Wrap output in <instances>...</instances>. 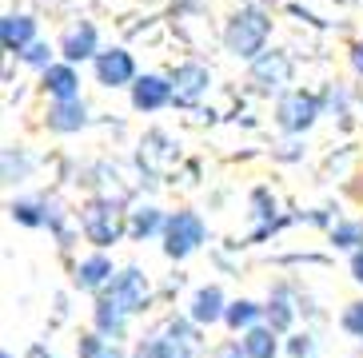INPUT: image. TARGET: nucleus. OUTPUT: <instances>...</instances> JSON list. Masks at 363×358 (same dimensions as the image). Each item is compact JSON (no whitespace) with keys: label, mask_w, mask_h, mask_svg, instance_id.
Wrapping results in <instances>:
<instances>
[{"label":"nucleus","mask_w":363,"mask_h":358,"mask_svg":"<svg viewBox=\"0 0 363 358\" xmlns=\"http://www.w3.org/2000/svg\"><path fill=\"white\" fill-rule=\"evenodd\" d=\"M172 104V80L164 76H140L132 84V108L136 112H156V108Z\"/></svg>","instance_id":"9"},{"label":"nucleus","mask_w":363,"mask_h":358,"mask_svg":"<svg viewBox=\"0 0 363 358\" xmlns=\"http://www.w3.org/2000/svg\"><path fill=\"white\" fill-rule=\"evenodd\" d=\"M84 124H88V108H84L80 96H76V100H56V104L48 108V127H52V132H80Z\"/></svg>","instance_id":"11"},{"label":"nucleus","mask_w":363,"mask_h":358,"mask_svg":"<svg viewBox=\"0 0 363 358\" xmlns=\"http://www.w3.org/2000/svg\"><path fill=\"white\" fill-rule=\"evenodd\" d=\"M96 80L104 88L136 84V64H132V52H124V48H108V52H100L96 56Z\"/></svg>","instance_id":"7"},{"label":"nucleus","mask_w":363,"mask_h":358,"mask_svg":"<svg viewBox=\"0 0 363 358\" xmlns=\"http://www.w3.org/2000/svg\"><path fill=\"white\" fill-rule=\"evenodd\" d=\"M331 243H335V247H355V251H359L363 247V227L359 223H335V227H331Z\"/></svg>","instance_id":"23"},{"label":"nucleus","mask_w":363,"mask_h":358,"mask_svg":"<svg viewBox=\"0 0 363 358\" xmlns=\"http://www.w3.org/2000/svg\"><path fill=\"white\" fill-rule=\"evenodd\" d=\"M208 84H212V72L203 64H180L172 72V100L180 108H192V104H200V96L208 92Z\"/></svg>","instance_id":"6"},{"label":"nucleus","mask_w":363,"mask_h":358,"mask_svg":"<svg viewBox=\"0 0 363 358\" xmlns=\"http://www.w3.org/2000/svg\"><path fill=\"white\" fill-rule=\"evenodd\" d=\"M0 44H4V52H24L28 44H36V21L33 16H4L0 21Z\"/></svg>","instance_id":"10"},{"label":"nucleus","mask_w":363,"mask_h":358,"mask_svg":"<svg viewBox=\"0 0 363 358\" xmlns=\"http://www.w3.org/2000/svg\"><path fill=\"white\" fill-rule=\"evenodd\" d=\"M267 32H272V21H267L264 12L240 8L224 28V44H228V52L240 56V60H256L267 44Z\"/></svg>","instance_id":"1"},{"label":"nucleus","mask_w":363,"mask_h":358,"mask_svg":"<svg viewBox=\"0 0 363 358\" xmlns=\"http://www.w3.org/2000/svg\"><path fill=\"white\" fill-rule=\"evenodd\" d=\"M244 350H247V358H276L279 354L276 330H272V327H252L244 335Z\"/></svg>","instance_id":"16"},{"label":"nucleus","mask_w":363,"mask_h":358,"mask_svg":"<svg viewBox=\"0 0 363 358\" xmlns=\"http://www.w3.org/2000/svg\"><path fill=\"white\" fill-rule=\"evenodd\" d=\"M311 354V338L308 335H296L291 338V358H308Z\"/></svg>","instance_id":"28"},{"label":"nucleus","mask_w":363,"mask_h":358,"mask_svg":"<svg viewBox=\"0 0 363 358\" xmlns=\"http://www.w3.org/2000/svg\"><path fill=\"white\" fill-rule=\"evenodd\" d=\"M100 358H124V354H120L116 347H104V350H100Z\"/></svg>","instance_id":"32"},{"label":"nucleus","mask_w":363,"mask_h":358,"mask_svg":"<svg viewBox=\"0 0 363 358\" xmlns=\"http://www.w3.org/2000/svg\"><path fill=\"white\" fill-rule=\"evenodd\" d=\"M60 52L68 56V64H76V60H88V56H100L96 52V28L88 21H80L72 32L65 36V44H60Z\"/></svg>","instance_id":"15"},{"label":"nucleus","mask_w":363,"mask_h":358,"mask_svg":"<svg viewBox=\"0 0 363 358\" xmlns=\"http://www.w3.org/2000/svg\"><path fill=\"white\" fill-rule=\"evenodd\" d=\"M44 92L52 100H76L80 96V76H76L72 64H52L44 68Z\"/></svg>","instance_id":"13"},{"label":"nucleus","mask_w":363,"mask_h":358,"mask_svg":"<svg viewBox=\"0 0 363 358\" xmlns=\"http://www.w3.org/2000/svg\"><path fill=\"white\" fill-rule=\"evenodd\" d=\"M9 211H12V219L24 223V227H40V223L48 219V207H40V203H33V200H16Z\"/></svg>","instance_id":"22"},{"label":"nucleus","mask_w":363,"mask_h":358,"mask_svg":"<svg viewBox=\"0 0 363 358\" xmlns=\"http://www.w3.org/2000/svg\"><path fill=\"white\" fill-rule=\"evenodd\" d=\"M259 315H264V306H256L252 299H240V303H232L228 306V315H224V323L232 330H252L259 323Z\"/></svg>","instance_id":"17"},{"label":"nucleus","mask_w":363,"mask_h":358,"mask_svg":"<svg viewBox=\"0 0 363 358\" xmlns=\"http://www.w3.org/2000/svg\"><path fill=\"white\" fill-rule=\"evenodd\" d=\"M104 299H108L112 306H120L124 315H136V311H144V303H148V275L140 271V267L120 271L116 279L104 287Z\"/></svg>","instance_id":"4"},{"label":"nucleus","mask_w":363,"mask_h":358,"mask_svg":"<svg viewBox=\"0 0 363 358\" xmlns=\"http://www.w3.org/2000/svg\"><path fill=\"white\" fill-rule=\"evenodd\" d=\"M352 275H355V283H363V247L355 251V259H352Z\"/></svg>","instance_id":"30"},{"label":"nucleus","mask_w":363,"mask_h":358,"mask_svg":"<svg viewBox=\"0 0 363 358\" xmlns=\"http://www.w3.org/2000/svg\"><path fill=\"white\" fill-rule=\"evenodd\" d=\"M212 358H247V350H244V342H224Z\"/></svg>","instance_id":"27"},{"label":"nucleus","mask_w":363,"mask_h":358,"mask_svg":"<svg viewBox=\"0 0 363 358\" xmlns=\"http://www.w3.org/2000/svg\"><path fill=\"white\" fill-rule=\"evenodd\" d=\"M21 56H24V64H33V68H52V48H48V44H28Z\"/></svg>","instance_id":"26"},{"label":"nucleus","mask_w":363,"mask_h":358,"mask_svg":"<svg viewBox=\"0 0 363 358\" xmlns=\"http://www.w3.org/2000/svg\"><path fill=\"white\" fill-rule=\"evenodd\" d=\"M80 227H84V239L96 243V247H112L124 235V211L112 200H92L80 211Z\"/></svg>","instance_id":"2"},{"label":"nucleus","mask_w":363,"mask_h":358,"mask_svg":"<svg viewBox=\"0 0 363 358\" xmlns=\"http://www.w3.org/2000/svg\"><path fill=\"white\" fill-rule=\"evenodd\" d=\"M315 116H320V100L308 92H288L276 108V120L284 132H308L315 124Z\"/></svg>","instance_id":"5"},{"label":"nucleus","mask_w":363,"mask_h":358,"mask_svg":"<svg viewBox=\"0 0 363 358\" xmlns=\"http://www.w3.org/2000/svg\"><path fill=\"white\" fill-rule=\"evenodd\" d=\"M252 207H256L252 215H256V219H264V227L256 231V239H259V235H267L272 227H276V200H272L264 187H256V191H252Z\"/></svg>","instance_id":"21"},{"label":"nucleus","mask_w":363,"mask_h":358,"mask_svg":"<svg viewBox=\"0 0 363 358\" xmlns=\"http://www.w3.org/2000/svg\"><path fill=\"white\" fill-rule=\"evenodd\" d=\"M352 64H355V72L363 76V44H355V52H352Z\"/></svg>","instance_id":"31"},{"label":"nucleus","mask_w":363,"mask_h":358,"mask_svg":"<svg viewBox=\"0 0 363 358\" xmlns=\"http://www.w3.org/2000/svg\"><path fill=\"white\" fill-rule=\"evenodd\" d=\"M112 279H116V271H112V263L104 255H88L84 263L76 267V287L80 291H104Z\"/></svg>","instance_id":"14"},{"label":"nucleus","mask_w":363,"mask_h":358,"mask_svg":"<svg viewBox=\"0 0 363 358\" xmlns=\"http://www.w3.org/2000/svg\"><path fill=\"white\" fill-rule=\"evenodd\" d=\"M136 358H168V354H164V350L156 347V338H148V342H140Z\"/></svg>","instance_id":"29"},{"label":"nucleus","mask_w":363,"mask_h":358,"mask_svg":"<svg viewBox=\"0 0 363 358\" xmlns=\"http://www.w3.org/2000/svg\"><path fill=\"white\" fill-rule=\"evenodd\" d=\"M203 239H208V227L196 211H176L164 223V255L168 259H188Z\"/></svg>","instance_id":"3"},{"label":"nucleus","mask_w":363,"mask_h":358,"mask_svg":"<svg viewBox=\"0 0 363 358\" xmlns=\"http://www.w3.org/2000/svg\"><path fill=\"white\" fill-rule=\"evenodd\" d=\"M0 358H12V354H9V350H4V354H0Z\"/></svg>","instance_id":"33"},{"label":"nucleus","mask_w":363,"mask_h":358,"mask_svg":"<svg viewBox=\"0 0 363 358\" xmlns=\"http://www.w3.org/2000/svg\"><path fill=\"white\" fill-rule=\"evenodd\" d=\"M252 80L259 92H279L291 80V60L284 52H259L252 60Z\"/></svg>","instance_id":"8"},{"label":"nucleus","mask_w":363,"mask_h":358,"mask_svg":"<svg viewBox=\"0 0 363 358\" xmlns=\"http://www.w3.org/2000/svg\"><path fill=\"white\" fill-rule=\"evenodd\" d=\"M164 215L156 207H144V211H136L132 215V223H128V231H132V239H148V235H156V231H164Z\"/></svg>","instance_id":"20"},{"label":"nucleus","mask_w":363,"mask_h":358,"mask_svg":"<svg viewBox=\"0 0 363 358\" xmlns=\"http://www.w3.org/2000/svg\"><path fill=\"white\" fill-rule=\"evenodd\" d=\"M224 315H228L224 291H220V287H200V291H196V299H192V323L212 327V323H220Z\"/></svg>","instance_id":"12"},{"label":"nucleus","mask_w":363,"mask_h":358,"mask_svg":"<svg viewBox=\"0 0 363 358\" xmlns=\"http://www.w3.org/2000/svg\"><path fill=\"white\" fill-rule=\"evenodd\" d=\"M340 327L347 330L352 338H363V299H359V303H352V306L340 315Z\"/></svg>","instance_id":"24"},{"label":"nucleus","mask_w":363,"mask_h":358,"mask_svg":"<svg viewBox=\"0 0 363 358\" xmlns=\"http://www.w3.org/2000/svg\"><path fill=\"white\" fill-rule=\"evenodd\" d=\"M124 323H128V315H124L120 306H112L108 299H100V303H96V330H100V335L120 338V335H124Z\"/></svg>","instance_id":"18"},{"label":"nucleus","mask_w":363,"mask_h":358,"mask_svg":"<svg viewBox=\"0 0 363 358\" xmlns=\"http://www.w3.org/2000/svg\"><path fill=\"white\" fill-rule=\"evenodd\" d=\"M28 175V159L21 156V151H4V179H12V183H16V179H24Z\"/></svg>","instance_id":"25"},{"label":"nucleus","mask_w":363,"mask_h":358,"mask_svg":"<svg viewBox=\"0 0 363 358\" xmlns=\"http://www.w3.org/2000/svg\"><path fill=\"white\" fill-rule=\"evenodd\" d=\"M264 315H267V327L276 330V335H279V330H288L291 318H296V306L288 303V291H276V299L264 306Z\"/></svg>","instance_id":"19"}]
</instances>
